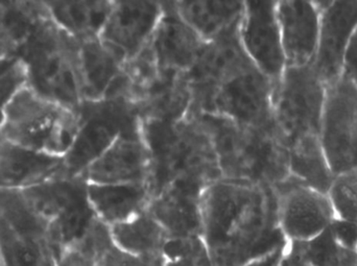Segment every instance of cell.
I'll return each mask as SVG.
<instances>
[{"label":"cell","instance_id":"obj_1","mask_svg":"<svg viewBox=\"0 0 357 266\" xmlns=\"http://www.w3.org/2000/svg\"><path fill=\"white\" fill-rule=\"evenodd\" d=\"M202 238L214 266H245L287 244L273 187L220 179L202 198Z\"/></svg>","mask_w":357,"mask_h":266},{"label":"cell","instance_id":"obj_2","mask_svg":"<svg viewBox=\"0 0 357 266\" xmlns=\"http://www.w3.org/2000/svg\"><path fill=\"white\" fill-rule=\"evenodd\" d=\"M191 114L211 138L222 179L274 187L291 175L289 146L278 127L259 129L216 115Z\"/></svg>","mask_w":357,"mask_h":266},{"label":"cell","instance_id":"obj_3","mask_svg":"<svg viewBox=\"0 0 357 266\" xmlns=\"http://www.w3.org/2000/svg\"><path fill=\"white\" fill-rule=\"evenodd\" d=\"M142 135L150 152L148 184L153 198L180 178L208 183L222 179L211 138L195 115L180 120L142 121Z\"/></svg>","mask_w":357,"mask_h":266},{"label":"cell","instance_id":"obj_4","mask_svg":"<svg viewBox=\"0 0 357 266\" xmlns=\"http://www.w3.org/2000/svg\"><path fill=\"white\" fill-rule=\"evenodd\" d=\"M79 40L52 20L50 10L33 27L19 52L26 86L44 97L79 110L83 102L79 73Z\"/></svg>","mask_w":357,"mask_h":266},{"label":"cell","instance_id":"obj_5","mask_svg":"<svg viewBox=\"0 0 357 266\" xmlns=\"http://www.w3.org/2000/svg\"><path fill=\"white\" fill-rule=\"evenodd\" d=\"M79 111L24 86L3 113L0 138L23 148L64 158L77 137Z\"/></svg>","mask_w":357,"mask_h":266},{"label":"cell","instance_id":"obj_6","mask_svg":"<svg viewBox=\"0 0 357 266\" xmlns=\"http://www.w3.org/2000/svg\"><path fill=\"white\" fill-rule=\"evenodd\" d=\"M88 183L83 175L66 173L21 190L29 206L50 225V250L52 256L81 240L98 219L89 198Z\"/></svg>","mask_w":357,"mask_h":266},{"label":"cell","instance_id":"obj_7","mask_svg":"<svg viewBox=\"0 0 357 266\" xmlns=\"http://www.w3.org/2000/svg\"><path fill=\"white\" fill-rule=\"evenodd\" d=\"M79 127L75 142L64 157L69 175L84 171L121 136L142 129L137 104L123 95L84 100L79 108Z\"/></svg>","mask_w":357,"mask_h":266},{"label":"cell","instance_id":"obj_8","mask_svg":"<svg viewBox=\"0 0 357 266\" xmlns=\"http://www.w3.org/2000/svg\"><path fill=\"white\" fill-rule=\"evenodd\" d=\"M326 92L314 63L287 66L275 87L274 119L289 148L300 138L320 136Z\"/></svg>","mask_w":357,"mask_h":266},{"label":"cell","instance_id":"obj_9","mask_svg":"<svg viewBox=\"0 0 357 266\" xmlns=\"http://www.w3.org/2000/svg\"><path fill=\"white\" fill-rule=\"evenodd\" d=\"M276 84L252 62L229 75L216 87L201 112L248 127L270 129L274 119Z\"/></svg>","mask_w":357,"mask_h":266},{"label":"cell","instance_id":"obj_10","mask_svg":"<svg viewBox=\"0 0 357 266\" xmlns=\"http://www.w3.org/2000/svg\"><path fill=\"white\" fill-rule=\"evenodd\" d=\"M320 140L335 175L357 169V86L349 77L327 86Z\"/></svg>","mask_w":357,"mask_h":266},{"label":"cell","instance_id":"obj_11","mask_svg":"<svg viewBox=\"0 0 357 266\" xmlns=\"http://www.w3.org/2000/svg\"><path fill=\"white\" fill-rule=\"evenodd\" d=\"M273 189L279 227L287 242H308L328 229L335 219L326 194L304 185L291 175Z\"/></svg>","mask_w":357,"mask_h":266},{"label":"cell","instance_id":"obj_12","mask_svg":"<svg viewBox=\"0 0 357 266\" xmlns=\"http://www.w3.org/2000/svg\"><path fill=\"white\" fill-rule=\"evenodd\" d=\"M241 46L251 62L278 83L287 68L277 1H245L238 27Z\"/></svg>","mask_w":357,"mask_h":266},{"label":"cell","instance_id":"obj_13","mask_svg":"<svg viewBox=\"0 0 357 266\" xmlns=\"http://www.w3.org/2000/svg\"><path fill=\"white\" fill-rule=\"evenodd\" d=\"M165 12V1H113L100 40L126 63L152 39Z\"/></svg>","mask_w":357,"mask_h":266},{"label":"cell","instance_id":"obj_14","mask_svg":"<svg viewBox=\"0 0 357 266\" xmlns=\"http://www.w3.org/2000/svg\"><path fill=\"white\" fill-rule=\"evenodd\" d=\"M238 26L207 42L192 68L186 73L191 92V113L201 112L222 79L251 62L238 37Z\"/></svg>","mask_w":357,"mask_h":266},{"label":"cell","instance_id":"obj_15","mask_svg":"<svg viewBox=\"0 0 357 266\" xmlns=\"http://www.w3.org/2000/svg\"><path fill=\"white\" fill-rule=\"evenodd\" d=\"M209 184L197 178H180L153 198L149 211L169 237H202V198Z\"/></svg>","mask_w":357,"mask_h":266},{"label":"cell","instance_id":"obj_16","mask_svg":"<svg viewBox=\"0 0 357 266\" xmlns=\"http://www.w3.org/2000/svg\"><path fill=\"white\" fill-rule=\"evenodd\" d=\"M357 29V1H331L321 13L314 66L325 85L343 77L346 52Z\"/></svg>","mask_w":357,"mask_h":266},{"label":"cell","instance_id":"obj_17","mask_svg":"<svg viewBox=\"0 0 357 266\" xmlns=\"http://www.w3.org/2000/svg\"><path fill=\"white\" fill-rule=\"evenodd\" d=\"M151 157L142 129L121 136L84 171L89 184L148 183Z\"/></svg>","mask_w":357,"mask_h":266},{"label":"cell","instance_id":"obj_18","mask_svg":"<svg viewBox=\"0 0 357 266\" xmlns=\"http://www.w3.org/2000/svg\"><path fill=\"white\" fill-rule=\"evenodd\" d=\"M206 43L181 18L175 1H165V12L149 43L160 72H188Z\"/></svg>","mask_w":357,"mask_h":266},{"label":"cell","instance_id":"obj_19","mask_svg":"<svg viewBox=\"0 0 357 266\" xmlns=\"http://www.w3.org/2000/svg\"><path fill=\"white\" fill-rule=\"evenodd\" d=\"M287 66L314 62L320 33L321 12L314 1H277Z\"/></svg>","mask_w":357,"mask_h":266},{"label":"cell","instance_id":"obj_20","mask_svg":"<svg viewBox=\"0 0 357 266\" xmlns=\"http://www.w3.org/2000/svg\"><path fill=\"white\" fill-rule=\"evenodd\" d=\"M63 173H66L64 158L36 152L0 138V189H27Z\"/></svg>","mask_w":357,"mask_h":266},{"label":"cell","instance_id":"obj_21","mask_svg":"<svg viewBox=\"0 0 357 266\" xmlns=\"http://www.w3.org/2000/svg\"><path fill=\"white\" fill-rule=\"evenodd\" d=\"M79 42V73L83 102L119 95L123 85L125 62L111 52L100 38Z\"/></svg>","mask_w":357,"mask_h":266},{"label":"cell","instance_id":"obj_22","mask_svg":"<svg viewBox=\"0 0 357 266\" xmlns=\"http://www.w3.org/2000/svg\"><path fill=\"white\" fill-rule=\"evenodd\" d=\"M87 191L96 217L109 227L144 212L153 200L148 183H88Z\"/></svg>","mask_w":357,"mask_h":266},{"label":"cell","instance_id":"obj_23","mask_svg":"<svg viewBox=\"0 0 357 266\" xmlns=\"http://www.w3.org/2000/svg\"><path fill=\"white\" fill-rule=\"evenodd\" d=\"M191 92L186 73L160 72L137 104L142 120H180L188 116Z\"/></svg>","mask_w":357,"mask_h":266},{"label":"cell","instance_id":"obj_24","mask_svg":"<svg viewBox=\"0 0 357 266\" xmlns=\"http://www.w3.org/2000/svg\"><path fill=\"white\" fill-rule=\"evenodd\" d=\"M181 18L205 42L218 39L238 26L245 1H175Z\"/></svg>","mask_w":357,"mask_h":266},{"label":"cell","instance_id":"obj_25","mask_svg":"<svg viewBox=\"0 0 357 266\" xmlns=\"http://www.w3.org/2000/svg\"><path fill=\"white\" fill-rule=\"evenodd\" d=\"M110 231L117 249L138 257H162L171 238L149 208L129 221L112 226Z\"/></svg>","mask_w":357,"mask_h":266},{"label":"cell","instance_id":"obj_26","mask_svg":"<svg viewBox=\"0 0 357 266\" xmlns=\"http://www.w3.org/2000/svg\"><path fill=\"white\" fill-rule=\"evenodd\" d=\"M52 20L79 41L100 37L113 1H45Z\"/></svg>","mask_w":357,"mask_h":266},{"label":"cell","instance_id":"obj_27","mask_svg":"<svg viewBox=\"0 0 357 266\" xmlns=\"http://www.w3.org/2000/svg\"><path fill=\"white\" fill-rule=\"evenodd\" d=\"M289 148L291 177L308 187L327 194L335 175L329 165L320 136L300 138Z\"/></svg>","mask_w":357,"mask_h":266},{"label":"cell","instance_id":"obj_28","mask_svg":"<svg viewBox=\"0 0 357 266\" xmlns=\"http://www.w3.org/2000/svg\"><path fill=\"white\" fill-rule=\"evenodd\" d=\"M302 254L312 266H356L357 253L342 248L331 229L308 242H298Z\"/></svg>","mask_w":357,"mask_h":266},{"label":"cell","instance_id":"obj_29","mask_svg":"<svg viewBox=\"0 0 357 266\" xmlns=\"http://www.w3.org/2000/svg\"><path fill=\"white\" fill-rule=\"evenodd\" d=\"M327 196L337 219L357 221V169L335 175Z\"/></svg>","mask_w":357,"mask_h":266},{"label":"cell","instance_id":"obj_30","mask_svg":"<svg viewBox=\"0 0 357 266\" xmlns=\"http://www.w3.org/2000/svg\"><path fill=\"white\" fill-rule=\"evenodd\" d=\"M167 257H178L184 266H214L209 251L201 236L169 238L163 252Z\"/></svg>","mask_w":357,"mask_h":266},{"label":"cell","instance_id":"obj_31","mask_svg":"<svg viewBox=\"0 0 357 266\" xmlns=\"http://www.w3.org/2000/svg\"><path fill=\"white\" fill-rule=\"evenodd\" d=\"M24 86H26V71L20 58L0 62V127L4 110Z\"/></svg>","mask_w":357,"mask_h":266},{"label":"cell","instance_id":"obj_32","mask_svg":"<svg viewBox=\"0 0 357 266\" xmlns=\"http://www.w3.org/2000/svg\"><path fill=\"white\" fill-rule=\"evenodd\" d=\"M165 257H138L113 246L100 260V266H165Z\"/></svg>","mask_w":357,"mask_h":266},{"label":"cell","instance_id":"obj_33","mask_svg":"<svg viewBox=\"0 0 357 266\" xmlns=\"http://www.w3.org/2000/svg\"><path fill=\"white\" fill-rule=\"evenodd\" d=\"M56 266H100V259L82 244H70L54 256Z\"/></svg>","mask_w":357,"mask_h":266},{"label":"cell","instance_id":"obj_34","mask_svg":"<svg viewBox=\"0 0 357 266\" xmlns=\"http://www.w3.org/2000/svg\"><path fill=\"white\" fill-rule=\"evenodd\" d=\"M329 229L342 248L357 253V221H347L335 217Z\"/></svg>","mask_w":357,"mask_h":266},{"label":"cell","instance_id":"obj_35","mask_svg":"<svg viewBox=\"0 0 357 266\" xmlns=\"http://www.w3.org/2000/svg\"><path fill=\"white\" fill-rule=\"evenodd\" d=\"M277 266H312L302 254L298 242H287Z\"/></svg>","mask_w":357,"mask_h":266},{"label":"cell","instance_id":"obj_36","mask_svg":"<svg viewBox=\"0 0 357 266\" xmlns=\"http://www.w3.org/2000/svg\"><path fill=\"white\" fill-rule=\"evenodd\" d=\"M343 75L349 79L357 75V29L350 40L346 52Z\"/></svg>","mask_w":357,"mask_h":266},{"label":"cell","instance_id":"obj_37","mask_svg":"<svg viewBox=\"0 0 357 266\" xmlns=\"http://www.w3.org/2000/svg\"><path fill=\"white\" fill-rule=\"evenodd\" d=\"M283 248H284V247H283ZM283 248L276 251V252L272 253V254L268 255V256L264 257V258L253 261V263L245 266H277Z\"/></svg>","mask_w":357,"mask_h":266},{"label":"cell","instance_id":"obj_38","mask_svg":"<svg viewBox=\"0 0 357 266\" xmlns=\"http://www.w3.org/2000/svg\"><path fill=\"white\" fill-rule=\"evenodd\" d=\"M165 266H184L182 261L178 257H167L165 258Z\"/></svg>","mask_w":357,"mask_h":266},{"label":"cell","instance_id":"obj_39","mask_svg":"<svg viewBox=\"0 0 357 266\" xmlns=\"http://www.w3.org/2000/svg\"><path fill=\"white\" fill-rule=\"evenodd\" d=\"M0 266H10L8 265V260H6L3 250H2L1 244H0Z\"/></svg>","mask_w":357,"mask_h":266},{"label":"cell","instance_id":"obj_40","mask_svg":"<svg viewBox=\"0 0 357 266\" xmlns=\"http://www.w3.org/2000/svg\"><path fill=\"white\" fill-rule=\"evenodd\" d=\"M351 79H352V81H354V83L356 84V86H357V75H356V77H352Z\"/></svg>","mask_w":357,"mask_h":266},{"label":"cell","instance_id":"obj_41","mask_svg":"<svg viewBox=\"0 0 357 266\" xmlns=\"http://www.w3.org/2000/svg\"><path fill=\"white\" fill-rule=\"evenodd\" d=\"M356 266H357V265H356Z\"/></svg>","mask_w":357,"mask_h":266}]
</instances>
